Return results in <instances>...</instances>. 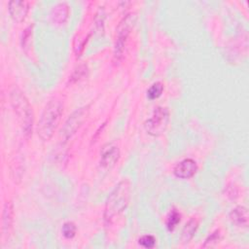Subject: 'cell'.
Returning a JSON list of instances; mask_svg holds the SVG:
<instances>
[{
  "instance_id": "cell-1",
  "label": "cell",
  "mask_w": 249,
  "mask_h": 249,
  "mask_svg": "<svg viewBox=\"0 0 249 249\" xmlns=\"http://www.w3.org/2000/svg\"><path fill=\"white\" fill-rule=\"evenodd\" d=\"M131 196V183L129 179H123L109 195L104 210V222L109 226L114 218L127 207Z\"/></svg>"
},
{
  "instance_id": "cell-2",
  "label": "cell",
  "mask_w": 249,
  "mask_h": 249,
  "mask_svg": "<svg viewBox=\"0 0 249 249\" xmlns=\"http://www.w3.org/2000/svg\"><path fill=\"white\" fill-rule=\"evenodd\" d=\"M9 100L14 112L17 115L23 134L25 137H29L32 134L34 115L27 97L20 89L14 86L9 91Z\"/></svg>"
},
{
  "instance_id": "cell-3",
  "label": "cell",
  "mask_w": 249,
  "mask_h": 249,
  "mask_svg": "<svg viewBox=\"0 0 249 249\" xmlns=\"http://www.w3.org/2000/svg\"><path fill=\"white\" fill-rule=\"evenodd\" d=\"M62 113L63 105L59 100L52 99L46 104L37 125L38 136L43 141H48L52 138L58 126Z\"/></svg>"
},
{
  "instance_id": "cell-4",
  "label": "cell",
  "mask_w": 249,
  "mask_h": 249,
  "mask_svg": "<svg viewBox=\"0 0 249 249\" xmlns=\"http://www.w3.org/2000/svg\"><path fill=\"white\" fill-rule=\"evenodd\" d=\"M135 21H136V14L129 13L123 18V19L120 21L117 27L116 42H115L114 55H113V61L115 64L119 63L124 56L125 43L131 29L135 24Z\"/></svg>"
},
{
  "instance_id": "cell-5",
  "label": "cell",
  "mask_w": 249,
  "mask_h": 249,
  "mask_svg": "<svg viewBox=\"0 0 249 249\" xmlns=\"http://www.w3.org/2000/svg\"><path fill=\"white\" fill-rule=\"evenodd\" d=\"M169 124V110L166 107H157L152 116L146 120L144 124L145 130L152 136L161 135L167 128Z\"/></svg>"
},
{
  "instance_id": "cell-6",
  "label": "cell",
  "mask_w": 249,
  "mask_h": 249,
  "mask_svg": "<svg viewBox=\"0 0 249 249\" xmlns=\"http://www.w3.org/2000/svg\"><path fill=\"white\" fill-rule=\"evenodd\" d=\"M88 113L89 105L77 109L69 116L61 129V135L65 139V141L71 138L73 134H75V132L79 129V127L82 125L85 119L87 118Z\"/></svg>"
},
{
  "instance_id": "cell-7",
  "label": "cell",
  "mask_w": 249,
  "mask_h": 249,
  "mask_svg": "<svg viewBox=\"0 0 249 249\" xmlns=\"http://www.w3.org/2000/svg\"><path fill=\"white\" fill-rule=\"evenodd\" d=\"M120 158V149L114 143H106L100 150V166L104 169H111Z\"/></svg>"
},
{
  "instance_id": "cell-8",
  "label": "cell",
  "mask_w": 249,
  "mask_h": 249,
  "mask_svg": "<svg viewBox=\"0 0 249 249\" xmlns=\"http://www.w3.org/2000/svg\"><path fill=\"white\" fill-rule=\"evenodd\" d=\"M196 170V162L192 159H185L175 165L173 173L177 178L189 179L195 175Z\"/></svg>"
},
{
  "instance_id": "cell-9",
  "label": "cell",
  "mask_w": 249,
  "mask_h": 249,
  "mask_svg": "<svg viewBox=\"0 0 249 249\" xmlns=\"http://www.w3.org/2000/svg\"><path fill=\"white\" fill-rule=\"evenodd\" d=\"M8 10L11 18L15 21L21 22L29 11V3L27 1L13 0L9 2Z\"/></svg>"
},
{
  "instance_id": "cell-10",
  "label": "cell",
  "mask_w": 249,
  "mask_h": 249,
  "mask_svg": "<svg viewBox=\"0 0 249 249\" xmlns=\"http://www.w3.org/2000/svg\"><path fill=\"white\" fill-rule=\"evenodd\" d=\"M14 222V204L11 200L6 201L2 212V233L3 236L9 235Z\"/></svg>"
},
{
  "instance_id": "cell-11",
  "label": "cell",
  "mask_w": 249,
  "mask_h": 249,
  "mask_svg": "<svg viewBox=\"0 0 249 249\" xmlns=\"http://www.w3.org/2000/svg\"><path fill=\"white\" fill-rule=\"evenodd\" d=\"M68 17H69V6L66 2H60L56 4L53 8L51 13V18L53 22L59 25L66 22Z\"/></svg>"
},
{
  "instance_id": "cell-12",
  "label": "cell",
  "mask_w": 249,
  "mask_h": 249,
  "mask_svg": "<svg viewBox=\"0 0 249 249\" xmlns=\"http://www.w3.org/2000/svg\"><path fill=\"white\" fill-rule=\"evenodd\" d=\"M248 210L245 206L242 205L236 206L230 213V220L237 227L246 228L248 226Z\"/></svg>"
},
{
  "instance_id": "cell-13",
  "label": "cell",
  "mask_w": 249,
  "mask_h": 249,
  "mask_svg": "<svg viewBox=\"0 0 249 249\" xmlns=\"http://www.w3.org/2000/svg\"><path fill=\"white\" fill-rule=\"evenodd\" d=\"M197 228H198V221L196 218H192L186 223L185 227L182 230V233L180 237L183 244L189 243L192 240Z\"/></svg>"
},
{
  "instance_id": "cell-14",
  "label": "cell",
  "mask_w": 249,
  "mask_h": 249,
  "mask_svg": "<svg viewBox=\"0 0 249 249\" xmlns=\"http://www.w3.org/2000/svg\"><path fill=\"white\" fill-rule=\"evenodd\" d=\"M180 221H181V214L175 208H173L167 215V219H166L167 230L169 231H172L175 229V227L180 223Z\"/></svg>"
},
{
  "instance_id": "cell-15",
  "label": "cell",
  "mask_w": 249,
  "mask_h": 249,
  "mask_svg": "<svg viewBox=\"0 0 249 249\" xmlns=\"http://www.w3.org/2000/svg\"><path fill=\"white\" fill-rule=\"evenodd\" d=\"M163 91V85L160 82L154 83L147 90V97L151 100H154L161 95Z\"/></svg>"
},
{
  "instance_id": "cell-16",
  "label": "cell",
  "mask_w": 249,
  "mask_h": 249,
  "mask_svg": "<svg viewBox=\"0 0 249 249\" xmlns=\"http://www.w3.org/2000/svg\"><path fill=\"white\" fill-rule=\"evenodd\" d=\"M88 73V66L87 64H80L78 67L75 68L74 72L72 73L70 79H69V83H75L77 81H79L80 79H82L84 76H86Z\"/></svg>"
},
{
  "instance_id": "cell-17",
  "label": "cell",
  "mask_w": 249,
  "mask_h": 249,
  "mask_svg": "<svg viewBox=\"0 0 249 249\" xmlns=\"http://www.w3.org/2000/svg\"><path fill=\"white\" fill-rule=\"evenodd\" d=\"M76 226L73 222H66L63 224L62 226V229H61V231H62V234L65 238H73L76 234Z\"/></svg>"
},
{
  "instance_id": "cell-18",
  "label": "cell",
  "mask_w": 249,
  "mask_h": 249,
  "mask_svg": "<svg viewBox=\"0 0 249 249\" xmlns=\"http://www.w3.org/2000/svg\"><path fill=\"white\" fill-rule=\"evenodd\" d=\"M138 243L144 248H153L156 245V238L153 235L145 234L138 239Z\"/></svg>"
},
{
  "instance_id": "cell-19",
  "label": "cell",
  "mask_w": 249,
  "mask_h": 249,
  "mask_svg": "<svg viewBox=\"0 0 249 249\" xmlns=\"http://www.w3.org/2000/svg\"><path fill=\"white\" fill-rule=\"evenodd\" d=\"M220 240V231L217 230L215 231H213L212 233H210V235L206 238L203 247H210L214 244H216L218 241Z\"/></svg>"
}]
</instances>
